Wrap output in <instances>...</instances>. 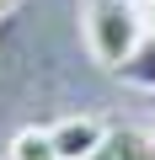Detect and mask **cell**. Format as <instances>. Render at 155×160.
<instances>
[{"instance_id": "cell-7", "label": "cell", "mask_w": 155, "mask_h": 160, "mask_svg": "<svg viewBox=\"0 0 155 160\" xmlns=\"http://www.w3.org/2000/svg\"><path fill=\"white\" fill-rule=\"evenodd\" d=\"M0 11H11V0H0Z\"/></svg>"}, {"instance_id": "cell-6", "label": "cell", "mask_w": 155, "mask_h": 160, "mask_svg": "<svg viewBox=\"0 0 155 160\" xmlns=\"http://www.w3.org/2000/svg\"><path fill=\"white\" fill-rule=\"evenodd\" d=\"M139 22H144V32L155 38V0H139Z\"/></svg>"}, {"instance_id": "cell-2", "label": "cell", "mask_w": 155, "mask_h": 160, "mask_svg": "<svg viewBox=\"0 0 155 160\" xmlns=\"http://www.w3.org/2000/svg\"><path fill=\"white\" fill-rule=\"evenodd\" d=\"M54 149H59V160H91L102 144H107V123L96 118V112H70V118H59L54 128Z\"/></svg>"}, {"instance_id": "cell-1", "label": "cell", "mask_w": 155, "mask_h": 160, "mask_svg": "<svg viewBox=\"0 0 155 160\" xmlns=\"http://www.w3.org/2000/svg\"><path fill=\"white\" fill-rule=\"evenodd\" d=\"M86 48L102 69H118L134 59V48L150 38L144 22H139V6H128V0H91L86 6Z\"/></svg>"}, {"instance_id": "cell-5", "label": "cell", "mask_w": 155, "mask_h": 160, "mask_svg": "<svg viewBox=\"0 0 155 160\" xmlns=\"http://www.w3.org/2000/svg\"><path fill=\"white\" fill-rule=\"evenodd\" d=\"M112 75H118V80H128V86H150V91H155V38H144V43L134 48V59H128V64H118Z\"/></svg>"}, {"instance_id": "cell-3", "label": "cell", "mask_w": 155, "mask_h": 160, "mask_svg": "<svg viewBox=\"0 0 155 160\" xmlns=\"http://www.w3.org/2000/svg\"><path fill=\"white\" fill-rule=\"evenodd\" d=\"M91 160H155V144H150L144 133H134V128H112L107 144H102Z\"/></svg>"}, {"instance_id": "cell-4", "label": "cell", "mask_w": 155, "mask_h": 160, "mask_svg": "<svg viewBox=\"0 0 155 160\" xmlns=\"http://www.w3.org/2000/svg\"><path fill=\"white\" fill-rule=\"evenodd\" d=\"M6 160H59L54 133H48V128H22V133L11 139V149H6Z\"/></svg>"}, {"instance_id": "cell-8", "label": "cell", "mask_w": 155, "mask_h": 160, "mask_svg": "<svg viewBox=\"0 0 155 160\" xmlns=\"http://www.w3.org/2000/svg\"><path fill=\"white\" fill-rule=\"evenodd\" d=\"M128 6H139V0H128Z\"/></svg>"}]
</instances>
